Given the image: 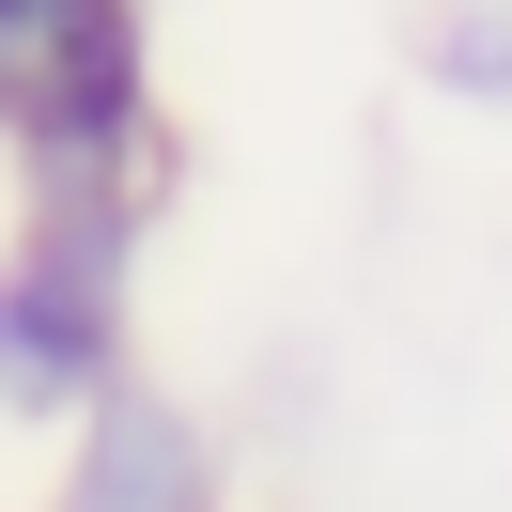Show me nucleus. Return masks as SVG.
I'll list each match as a JSON object with an SVG mask.
<instances>
[{
    "mask_svg": "<svg viewBox=\"0 0 512 512\" xmlns=\"http://www.w3.org/2000/svg\"><path fill=\"white\" fill-rule=\"evenodd\" d=\"M171 187H47L0 233V419L78 435L140 373V264H156Z\"/></svg>",
    "mask_w": 512,
    "mask_h": 512,
    "instance_id": "1",
    "label": "nucleus"
},
{
    "mask_svg": "<svg viewBox=\"0 0 512 512\" xmlns=\"http://www.w3.org/2000/svg\"><path fill=\"white\" fill-rule=\"evenodd\" d=\"M0 156H16V202L171 187L156 0H0Z\"/></svg>",
    "mask_w": 512,
    "mask_h": 512,
    "instance_id": "2",
    "label": "nucleus"
},
{
    "mask_svg": "<svg viewBox=\"0 0 512 512\" xmlns=\"http://www.w3.org/2000/svg\"><path fill=\"white\" fill-rule=\"evenodd\" d=\"M47 450H63V466H47L32 512H233V450H218V419H202L156 357H140V373L109 388L78 435H47Z\"/></svg>",
    "mask_w": 512,
    "mask_h": 512,
    "instance_id": "3",
    "label": "nucleus"
},
{
    "mask_svg": "<svg viewBox=\"0 0 512 512\" xmlns=\"http://www.w3.org/2000/svg\"><path fill=\"white\" fill-rule=\"evenodd\" d=\"M419 94H450V109L497 125L512 109V0H435L419 16Z\"/></svg>",
    "mask_w": 512,
    "mask_h": 512,
    "instance_id": "4",
    "label": "nucleus"
}]
</instances>
